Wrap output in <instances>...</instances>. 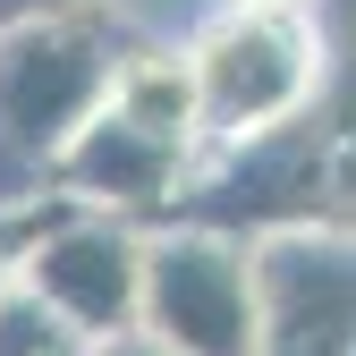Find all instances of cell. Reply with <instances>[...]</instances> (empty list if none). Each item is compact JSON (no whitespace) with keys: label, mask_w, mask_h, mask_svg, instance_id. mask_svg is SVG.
<instances>
[{"label":"cell","mask_w":356,"mask_h":356,"mask_svg":"<svg viewBox=\"0 0 356 356\" xmlns=\"http://www.w3.org/2000/svg\"><path fill=\"white\" fill-rule=\"evenodd\" d=\"M94 356H170V348L145 339V331H119V339H94Z\"/></svg>","instance_id":"11"},{"label":"cell","mask_w":356,"mask_h":356,"mask_svg":"<svg viewBox=\"0 0 356 356\" xmlns=\"http://www.w3.org/2000/svg\"><path fill=\"white\" fill-rule=\"evenodd\" d=\"M0 356H94V339H85L34 280L9 272L0 280Z\"/></svg>","instance_id":"9"},{"label":"cell","mask_w":356,"mask_h":356,"mask_svg":"<svg viewBox=\"0 0 356 356\" xmlns=\"http://www.w3.org/2000/svg\"><path fill=\"white\" fill-rule=\"evenodd\" d=\"M187 60L204 102V145H238L323 102L331 34L305 0H229L187 34Z\"/></svg>","instance_id":"2"},{"label":"cell","mask_w":356,"mask_h":356,"mask_svg":"<svg viewBox=\"0 0 356 356\" xmlns=\"http://www.w3.org/2000/svg\"><path fill=\"white\" fill-rule=\"evenodd\" d=\"M145 220L127 212H94L76 195H26L0 212V246H9V272L34 280L85 339H119L145 314Z\"/></svg>","instance_id":"3"},{"label":"cell","mask_w":356,"mask_h":356,"mask_svg":"<svg viewBox=\"0 0 356 356\" xmlns=\"http://www.w3.org/2000/svg\"><path fill=\"white\" fill-rule=\"evenodd\" d=\"M220 9H229V0H220Z\"/></svg>","instance_id":"13"},{"label":"cell","mask_w":356,"mask_h":356,"mask_svg":"<svg viewBox=\"0 0 356 356\" xmlns=\"http://www.w3.org/2000/svg\"><path fill=\"white\" fill-rule=\"evenodd\" d=\"M111 111L153 127V136H187L204 145V102H195V60L187 42H127L111 68Z\"/></svg>","instance_id":"7"},{"label":"cell","mask_w":356,"mask_h":356,"mask_svg":"<svg viewBox=\"0 0 356 356\" xmlns=\"http://www.w3.org/2000/svg\"><path fill=\"white\" fill-rule=\"evenodd\" d=\"M119 51L127 34L111 9L0 26V212L26 195H51L68 136L111 102Z\"/></svg>","instance_id":"1"},{"label":"cell","mask_w":356,"mask_h":356,"mask_svg":"<svg viewBox=\"0 0 356 356\" xmlns=\"http://www.w3.org/2000/svg\"><path fill=\"white\" fill-rule=\"evenodd\" d=\"M254 238L161 220L145 238V314L136 331L170 356H254Z\"/></svg>","instance_id":"4"},{"label":"cell","mask_w":356,"mask_h":356,"mask_svg":"<svg viewBox=\"0 0 356 356\" xmlns=\"http://www.w3.org/2000/svg\"><path fill=\"white\" fill-rule=\"evenodd\" d=\"M331 34V85H323V119H331V161H339V220L356 212V0H339Z\"/></svg>","instance_id":"8"},{"label":"cell","mask_w":356,"mask_h":356,"mask_svg":"<svg viewBox=\"0 0 356 356\" xmlns=\"http://www.w3.org/2000/svg\"><path fill=\"white\" fill-rule=\"evenodd\" d=\"M195 153H204V145H187V136H153V127L119 119V111L102 102V111L68 136L51 187L76 195V204H94V212H127V220H145V229H153V220H170V204L187 195Z\"/></svg>","instance_id":"6"},{"label":"cell","mask_w":356,"mask_h":356,"mask_svg":"<svg viewBox=\"0 0 356 356\" xmlns=\"http://www.w3.org/2000/svg\"><path fill=\"white\" fill-rule=\"evenodd\" d=\"M254 356H356V220L254 238Z\"/></svg>","instance_id":"5"},{"label":"cell","mask_w":356,"mask_h":356,"mask_svg":"<svg viewBox=\"0 0 356 356\" xmlns=\"http://www.w3.org/2000/svg\"><path fill=\"white\" fill-rule=\"evenodd\" d=\"M76 9H111V0H0V26H26V17H76Z\"/></svg>","instance_id":"10"},{"label":"cell","mask_w":356,"mask_h":356,"mask_svg":"<svg viewBox=\"0 0 356 356\" xmlns=\"http://www.w3.org/2000/svg\"><path fill=\"white\" fill-rule=\"evenodd\" d=\"M0 280H9V246H0Z\"/></svg>","instance_id":"12"}]
</instances>
